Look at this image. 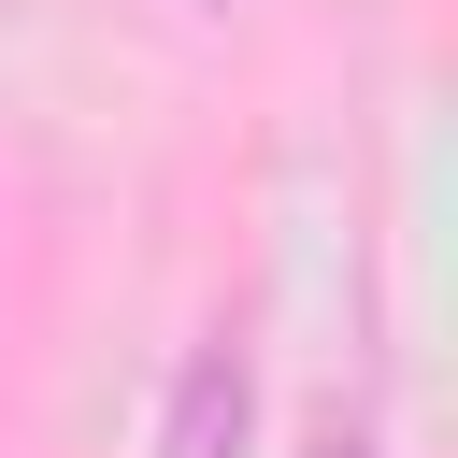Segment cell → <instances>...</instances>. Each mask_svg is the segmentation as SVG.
<instances>
[{"label": "cell", "mask_w": 458, "mask_h": 458, "mask_svg": "<svg viewBox=\"0 0 458 458\" xmlns=\"http://www.w3.org/2000/svg\"><path fill=\"white\" fill-rule=\"evenodd\" d=\"M315 458H372V429H344V415H329V429H315Z\"/></svg>", "instance_id": "2"}, {"label": "cell", "mask_w": 458, "mask_h": 458, "mask_svg": "<svg viewBox=\"0 0 458 458\" xmlns=\"http://www.w3.org/2000/svg\"><path fill=\"white\" fill-rule=\"evenodd\" d=\"M186 14H243V0H186Z\"/></svg>", "instance_id": "3"}, {"label": "cell", "mask_w": 458, "mask_h": 458, "mask_svg": "<svg viewBox=\"0 0 458 458\" xmlns=\"http://www.w3.org/2000/svg\"><path fill=\"white\" fill-rule=\"evenodd\" d=\"M243 415H258V372H243V344L215 329V344H186V372H172L157 458H243Z\"/></svg>", "instance_id": "1"}]
</instances>
